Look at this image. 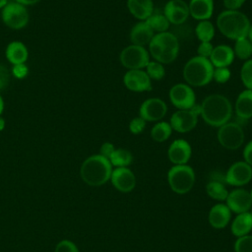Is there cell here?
<instances>
[{
	"mask_svg": "<svg viewBox=\"0 0 252 252\" xmlns=\"http://www.w3.org/2000/svg\"><path fill=\"white\" fill-rule=\"evenodd\" d=\"M200 114L204 122L213 127H220L229 122L232 116V105L222 94H210L200 105Z\"/></svg>",
	"mask_w": 252,
	"mask_h": 252,
	"instance_id": "cell-1",
	"label": "cell"
},
{
	"mask_svg": "<svg viewBox=\"0 0 252 252\" xmlns=\"http://www.w3.org/2000/svg\"><path fill=\"white\" fill-rule=\"evenodd\" d=\"M250 25L248 17L240 11L224 10L217 18L219 31L225 37L232 40L247 37Z\"/></svg>",
	"mask_w": 252,
	"mask_h": 252,
	"instance_id": "cell-2",
	"label": "cell"
},
{
	"mask_svg": "<svg viewBox=\"0 0 252 252\" xmlns=\"http://www.w3.org/2000/svg\"><path fill=\"white\" fill-rule=\"evenodd\" d=\"M112 165L108 158L101 155L89 157L81 166L82 179L91 186H100L106 183L111 176Z\"/></svg>",
	"mask_w": 252,
	"mask_h": 252,
	"instance_id": "cell-3",
	"label": "cell"
},
{
	"mask_svg": "<svg viewBox=\"0 0 252 252\" xmlns=\"http://www.w3.org/2000/svg\"><path fill=\"white\" fill-rule=\"evenodd\" d=\"M179 52V41L172 32L156 33L149 43V53L158 62L169 64L173 62Z\"/></svg>",
	"mask_w": 252,
	"mask_h": 252,
	"instance_id": "cell-4",
	"label": "cell"
},
{
	"mask_svg": "<svg viewBox=\"0 0 252 252\" xmlns=\"http://www.w3.org/2000/svg\"><path fill=\"white\" fill-rule=\"evenodd\" d=\"M214 66L208 58L194 56L183 67V78L191 87H204L213 80Z\"/></svg>",
	"mask_w": 252,
	"mask_h": 252,
	"instance_id": "cell-5",
	"label": "cell"
},
{
	"mask_svg": "<svg viewBox=\"0 0 252 252\" xmlns=\"http://www.w3.org/2000/svg\"><path fill=\"white\" fill-rule=\"evenodd\" d=\"M167 182L173 192L186 194L195 184V171L188 164L173 165L167 172Z\"/></svg>",
	"mask_w": 252,
	"mask_h": 252,
	"instance_id": "cell-6",
	"label": "cell"
},
{
	"mask_svg": "<svg viewBox=\"0 0 252 252\" xmlns=\"http://www.w3.org/2000/svg\"><path fill=\"white\" fill-rule=\"evenodd\" d=\"M119 60L128 70H143L151 61L149 51L143 46L134 44L126 46L120 52Z\"/></svg>",
	"mask_w": 252,
	"mask_h": 252,
	"instance_id": "cell-7",
	"label": "cell"
},
{
	"mask_svg": "<svg viewBox=\"0 0 252 252\" xmlns=\"http://www.w3.org/2000/svg\"><path fill=\"white\" fill-rule=\"evenodd\" d=\"M218 141L227 150H237L244 142V132L242 127L236 122H227L218 130Z\"/></svg>",
	"mask_w": 252,
	"mask_h": 252,
	"instance_id": "cell-8",
	"label": "cell"
},
{
	"mask_svg": "<svg viewBox=\"0 0 252 252\" xmlns=\"http://www.w3.org/2000/svg\"><path fill=\"white\" fill-rule=\"evenodd\" d=\"M200 114V105H195L190 109H177L169 120L172 130L178 133H187L192 131L197 123Z\"/></svg>",
	"mask_w": 252,
	"mask_h": 252,
	"instance_id": "cell-9",
	"label": "cell"
},
{
	"mask_svg": "<svg viewBox=\"0 0 252 252\" xmlns=\"http://www.w3.org/2000/svg\"><path fill=\"white\" fill-rule=\"evenodd\" d=\"M1 18L3 23L13 30H21L29 23V13L26 7L17 2L7 3L2 9Z\"/></svg>",
	"mask_w": 252,
	"mask_h": 252,
	"instance_id": "cell-10",
	"label": "cell"
},
{
	"mask_svg": "<svg viewBox=\"0 0 252 252\" xmlns=\"http://www.w3.org/2000/svg\"><path fill=\"white\" fill-rule=\"evenodd\" d=\"M169 99L177 109H190L196 105V95L191 86L183 83L171 87L168 93Z\"/></svg>",
	"mask_w": 252,
	"mask_h": 252,
	"instance_id": "cell-11",
	"label": "cell"
},
{
	"mask_svg": "<svg viewBox=\"0 0 252 252\" xmlns=\"http://www.w3.org/2000/svg\"><path fill=\"white\" fill-rule=\"evenodd\" d=\"M252 179V166L244 160L232 163L224 176V181L228 185L241 187Z\"/></svg>",
	"mask_w": 252,
	"mask_h": 252,
	"instance_id": "cell-12",
	"label": "cell"
},
{
	"mask_svg": "<svg viewBox=\"0 0 252 252\" xmlns=\"http://www.w3.org/2000/svg\"><path fill=\"white\" fill-rule=\"evenodd\" d=\"M166 103L158 97H151L143 101L140 106L139 114L146 121H159L166 114Z\"/></svg>",
	"mask_w": 252,
	"mask_h": 252,
	"instance_id": "cell-13",
	"label": "cell"
},
{
	"mask_svg": "<svg viewBox=\"0 0 252 252\" xmlns=\"http://www.w3.org/2000/svg\"><path fill=\"white\" fill-rule=\"evenodd\" d=\"M225 205L232 213H235L236 215L249 212L252 207L249 191L243 188H236L231 190L228 192V195L225 199Z\"/></svg>",
	"mask_w": 252,
	"mask_h": 252,
	"instance_id": "cell-14",
	"label": "cell"
},
{
	"mask_svg": "<svg viewBox=\"0 0 252 252\" xmlns=\"http://www.w3.org/2000/svg\"><path fill=\"white\" fill-rule=\"evenodd\" d=\"M152 80L144 70H128L124 77L125 87L132 92L142 93L152 89Z\"/></svg>",
	"mask_w": 252,
	"mask_h": 252,
	"instance_id": "cell-15",
	"label": "cell"
},
{
	"mask_svg": "<svg viewBox=\"0 0 252 252\" xmlns=\"http://www.w3.org/2000/svg\"><path fill=\"white\" fill-rule=\"evenodd\" d=\"M163 15L166 17L169 24L181 25L185 23L190 16L188 3L183 0H169L163 8Z\"/></svg>",
	"mask_w": 252,
	"mask_h": 252,
	"instance_id": "cell-16",
	"label": "cell"
},
{
	"mask_svg": "<svg viewBox=\"0 0 252 252\" xmlns=\"http://www.w3.org/2000/svg\"><path fill=\"white\" fill-rule=\"evenodd\" d=\"M110 181L115 189L120 192H131L136 186V177L128 167H115L112 169Z\"/></svg>",
	"mask_w": 252,
	"mask_h": 252,
	"instance_id": "cell-17",
	"label": "cell"
},
{
	"mask_svg": "<svg viewBox=\"0 0 252 252\" xmlns=\"http://www.w3.org/2000/svg\"><path fill=\"white\" fill-rule=\"evenodd\" d=\"M192 155V148L190 144L184 139H176L174 140L168 150L167 157L168 159L174 164H187Z\"/></svg>",
	"mask_w": 252,
	"mask_h": 252,
	"instance_id": "cell-18",
	"label": "cell"
},
{
	"mask_svg": "<svg viewBox=\"0 0 252 252\" xmlns=\"http://www.w3.org/2000/svg\"><path fill=\"white\" fill-rule=\"evenodd\" d=\"M209 222L210 224L217 229L224 228L231 219V211L229 208L222 203L214 205L209 212Z\"/></svg>",
	"mask_w": 252,
	"mask_h": 252,
	"instance_id": "cell-19",
	"label": "cell"
},
{
	"mask_svg": "<svg viewBox=\"0 0 252 252\" xmlns=\"http://www.w3.org/2000/svg\"><path fill=\"white\" fill-rule=\"evenodd\" d=\"M154 35V31L150 28L146 21H141L133 26L129 33V38L132 44L145 47L146 45H149Z\"/></svg>",
	"mask_w": 252,
	"mask_h": 252,
	"instance_id": "cell-20",
	"label": "cell"
},
{
	"mask_svg": "<svg viewBox=\"0 0 252 252\" xmlns=\"http://www.w3.org/2000/svg\"><path fill=\"white\" fill-rule=\"evenodd\" d=\"M233 49L225 44H220L214 47L213 52L209 58L214 68L228 67L234 60Z\"/></svg>",
	"mask_w": 252,
	"mask_h": 252,
	"instance_id": "cell-21",
	"label": "cell"
},
{
	"mask_svg": "<svg viewBox=\"0 0 252 252\" xmlns=\"http://www.w3.org/2000/svg\"><path fill=\"white\" fill-rule=\"evenodd\" d=\"M190 16L197 21L209 20L214 13V0H190L188 3Z\"/></svg>",
	"mask_w": 252,
	"mask_h": 252,
	"instance_id": "cell-22",
	"label": "cell"
},
{
	"mask_svg": "<svg viewBox=\"0 0 252 252\" xmlns=\"http://www.w3.org/2000/svg\"><path fill=\"white\" fill-rule=\"evenodd\" d=\"M127 8L132 16L146 21L154 13L153 0H127Z\"/></svg>",
	"mask_w": 252,
	"mask_h": 252,
	"instance_id": "cell-23",
	"label": "cell"
},
{
	"mask_svg": "<svg viewBox=\"0 0 252 252\" xmlns=\"http://www.w3.org/2000/svg\"><path fill=\"white\" fill-rule=\"evenodd\" d=\"M235 113L238 118L247 120L252 117V91H242L235 100Z\"/></svg>",
	"mask_w": 252,
	"mask_h": 252,
	"instance_id": "cell-24",
	"label": "cell"
},
{
	"mask_svg": "<svg viewBox=\"0 0 252 252\" xmlns=\"http://www.w3.org/2000/svg\"><path fill=\"white\" fill-rule=\"evenodd\" d=\"M231 233L236 237H241L249 234L252 230V215L250 212L236 215L230 226Z\"/></svg>",
	"mask_w": 252,
	"mask_h": 252,
	"instance_id": "cell-25",
	"label": "cell"
},
{
	"mask_svg": "<svg viewBox=\"0 0 252 252\" xmlns=\"http://www.w3.org/2000/svg\"><path fill=\"white\" fill-rule=\"evenodd\" d=\"M6 57L13 65L25 63L28 59L29 52L27 46L22 41H12L6 48Z\"/></svg>",
	"mask_w": 252,
	"mask_h": 252,
	"instance_id": "cell-26",
	"label": "cell"
},
{
	"mask_svg": "<svg viewBox=\"0 0 252 252\" xmlns=\"http://www.w3.org/2000/svg\"><path fill=\"white\" fill-rule=\"evenodd\" d=\"M109 161L115 167H128L133 161V156L126 149H115L109 158Z\"/></svg>",
	"mask_w": 252,
	"mask_h": 252,
	"instance_id": "cell-27",
	"label": "cell"
},
{
	"mask_svg": "<svg viewBox=\"0 0 252 252\" xmlns=\"http://www.w3.org/2000/svg\"><path fill=\"white\" fill-rule=\"evenodd\" d=\"M172 131L173 130L169 122H166V121L157 122L151 130V137L154 141L161 143L166 141L170 137Z\"/></svg>",
	"mask_w": 252,
	"mask_h": 252,
	"instance_id": "cell-28",
	"label": "cell"
},
{
	"mask_svg": "<svg viewBox=\"0 0 252 252\" xmlns=\"http://www.w3.org/2000/svg\"><path fill=\"white\" fill-rule=\"evenodd\" d=\"M206 192L209 197L217 201H225L228 191L224 184L219 180H212L206 185Z\"/></svg>",
	"mask_w": 252,
	"mask_h": 252,
	"instance_id": "cell-29",
	"label": "cell"
},
{
	"mask_svg": "<svg viewBox=\"0 0 252 252\" xmlns=\"http://www.w3.org/2000/svg\"><path fill=\"white\" fill-rule=\"evenodd\" d=\"M195 33L200 42H211L215 35V27L209 21H200L195 28Z\"/></svg>",
	"mask_w": 252,
	"mask_h": 252,
	"instance_id": "cell-30",
	"label": "cell"
},
{
	"mask_svg": "<svg viewBox=\"0 0 252 252\" xmlns=\"http://www.w3.org/2000/svg\"><path fill=\"white\" fill-rule=\"evenodd\" d=\"M146 23L154 31V32H167L169 28V22L166 17L161 13H153L147 20Z\"/></svg>",
	"mask_w": 252,
	"mask_h": 252,
	"instance_id": "cell-31",
	"label": "cell"
},
{
	"mask_svg": "<svg viewBox=\"0 0 252 252\" xmlns=\"http://www.w3.org/2000/svg\"><path fill=\"white\" fill-rule=\"evenodd\" d=\"M251 45H252V43L247 37H243V38L235 40L234 47L232 48L234 55L244 61L250 59L252 56Z\"/></svg>",
	"mask_w": 252,
	"mask_h": 252,
	"instance_id": "cell-32",
	"label": "cell"
},
{
	"mask_svg": "<svg viewBox=\"0 0 252 252\" xmlns=\"http://www.w3.org/2000/svg\"><path fill=\"white\" fill-rule=\"evenodd\" d=\"M146 73L148 74L151 80L159 81L164 77L165 69L163 67V64L154 60L150 61L146 66Z\"/></svg>",
	"mask_w": 252,
	"mask_h": 252,
	"instance_id": "cell-33",
	"label": "cell"
},
{
	"mask_svg": "<svg viewBox=\"0 0 252 252\" xmlns=\"http://www.w3.org/2000/svg\"><path fill=\"white\" fill-rule=\"evenodd\" d=\"M240 79L247 90L252 91V59L244 62L240 69Z\"/></svg>",
	"mask_w": 252,
	"mask_h": 252,
	"instance_id": "cell-34",
	"label": "cell"
},
{
	"mask_svg": "<svg viewBox=\"0 0 252 252\" xmlns=\"http://www.w3.org/2000/svg\"><path fill=\"white\" fill-rule=\"evenodd\" d=\"M235 252H252V235L247 234L237 237L234 242Z\"/></svg>",
	"mask_w": 252,
	"mask_h": 252,
	"instance_id": "cell-35",
	"label": "cell"
},
{
	"mask_svg": "<svg viewBox=\"0 0 252 252\" xmlns=\"http://www.w3.org/2000/svg\"><path fill=\"white\" fill-rule=\"evenodd\" d=\"M230 70L227 67H220L214 69L213 80L219 84H224L230 79Z\"/></svg>",
	"mask_w": 252,
	"mask_h": 252,
	"instance_id": "cell-36",
	"label": "cell"
},
{
	"mask_svg": "<svg viewBox=\"0 0 252 252\" xmlns=\"http://www.w3.org/2000/svg\"><path fill=\"white\" fill-rule=\"evenodd\" d=\"M146 123L147 121L143 119L141 116L135 117L129 123V130L132 134L138 135L144 131V129L146 128Z\"/></svg>",
	"mask_w": 252,
	"mask_h": 252,
	"instance_id": "cell-37",
	"label": "cell"
},
{
	"mask_svg": "<svg viewBox=\"0 0 252 252\" xmlns=\"http://www.w3.org/2000/svg\"><path fill=\"white\" fill-rule=\"evenodd\" d=\"M54 252H79V250L72 241L62 240L56 245Z\"/></svg>",
	"mask_w": 252,
	"mask_h": 252,
	"instance_id": "cell-38",
	"label": "cell"
},
{
	"mask_svg": "<svg viewBox=\"0 0 252 252\" xmlns=\"http://www.w3.org/2000/svg\"><path fill=\"white\" fill-rule=\"evenodd\" d=\"M213 49L214 46L211 42H200L197 48V55L209 59L213 52Z\"/></svg>",
	"mask_w": 252,
	"mask_h": 252,
	"instance_id": "cell-39",
	"label": "cell"
},
{
	"mask_svg": "<svg viewBox=\"0 0 252 252\" xmlns=\"http://www.w3.org/2000/svg\"><path fill=\"white\" fill-rule=\"evenodd\" d=\"M10 80H11L10 71L5 65L0 64V91L5 89L9 85Z\"/></svg>",
	"mask_w": 252,
	"mask_h": 252,
	"instance_id": "cell-40",
	"label": "cell"
},
{
	"mask_svg": "<svg viewBox=\"0 0 252 252\" xmlns=\"http://www.w3.org/2000/svg\"><path fill=\"white\" fill-rule=\"evenodd\" d=\"M12 74L14 77L17 79H24L28 76L29 74V68L25 63L22 64H16L12 68Z\"/></svg>",
	"mask_w": 252,
	"mask_h": 252,
	"instance_id": "cell-41",
	"label": "cell"
},
{
	"mask_svg": "<svg viewBox=\"0 0 252 252\" xmlns=\"http://www.w3.org/2000/svg\"><path fill=\"white\" fill-rule=\"evenodd\" d=\"M245 1L246 0H223V6L225 10L238 11V9L243 6Z\"/></svg>",
	"mask_w": 252,
	"mask_h": 252,
	"instance_id": "cell-42",
	"label": "cell"
},
{
	"mask_svg": "<svg viewBox=\"0 0 252 252\" xmlns=\"http://www.w3.org/2000/svg\"><path fill=\"white\" fill-rule=\"evenodd\" d=\"M115 148H114V145L112 143H109V142H105L101 145L100 147V150H99V155H101L102 157L106 158L109 159L110 156L112 155V153L114 152Z\"/></svg>",
	"mask_w": 252,
	"mask_h": 252,
	"instance_id": "cell-43",
	"label": "cell"
},
{
	"mask_svg": "<svg viewBox=\"0 0 252 252\" xmlns=\"http://www.w3.org/2000/svg\"><path fill=\"white\" fill-rule=\"evenodd\" d=\"M243 158L244 161L252 166V140L244 147L243 150Z\"/></svg>",
	"mask_w": 252,
	"mask_h": 252,
	"instance_id": "cell-44",
	"label": "cell"
},
{
	"mask_svg": "<svg viewBox=\"0 0 252 252\" xmlns=\"http://www.w3.org/2000/svg\"><path fill=\"white\" fill-rule=\"evenodd\" d=\"M17 3H20L24 6L26 5H33V4H36L37 2H39L40 0H15Z\"/></svg>",
	"mask_w": 252,
	"mask_h": 252,
	"instance_id": "cell-45",
	"label": "cell"
},
{
	"mask_svg": "<svg viewBox=\"0 0 252 252\" xmlns=\"http://www.w3.org/2000/svg\"><path fill=\"white\" fill-rule=\"evenodd\" d=\"M3 110H4V100H3L2 96L0 95V116H1V114L3 112Z\"/></svg>",
	"mask_w": 252,
	"mask_h": 252,
	"instance_id": "cell-46",
	"label": "cell"
},
{
	"mask_svg": "<svg viewBox=\"0 0 252 252\" xmlns=\"http://www.w3.org/2000/svg\"><path fill=\"white\" fill-rule=\"evenodd\" d=\"M5 128V120L0 116V131L4 130Z\"/></svg>",
	"mask_w": 252,
	"mask_h": 252,
	"instance_id": "cell-47",
	"label": "cell"
},
{
	"mask_svg": "<svg viewBox=\"0 0 252 252\" xmlns=\"http://www.w3.org/2000/svg\"><path fill=\"white\" fill-rule=\"evenodd\" d=\"M247 38L252 42V24L250 25V29H249V32H248V35H247Z\"/></svg>",
	"mask_w": 252,
	"mask_h": 252,
	"instance_id": "cell-48",
	"label": "cell"
},
{
	"mask_svg": "<svg viewBox=\"0 0 252 252\" xmlns=\"http://www.w3.org/2000/svg\"><path fill=\"white\" fill-rule=\"evenodd\" d=\"M8 3V0H0V9L4 8Z\"/></svg>",
	"mask_w": 252,
	"mask_h": 252,
	"instance_id": "cell-49",
	"label": "cell"
},
{
	"mask_svg": "<svg viewBox=\"0 0 252 252\" xmlns=\"http://www.w3.org/2000/svg\"><path fill=\"white\" fill-rule=\"evenodd\" d=\"M249 193H250V198H251V202H252V188H251V190L249 191Z\"/></svg>",
	"mask_w": 252,
	"mask_h": 252,
	"instance_id": "cell-50",
	"label": "cell"
},
{
	"mask_svg": "<svg viewBox=\"0 0 252 252\" xmlns=\"http://www.w3.org/2000/svg\"><path fill=\"white\" fill-rule=\"evenodd\" d=\"M249 212H250V214H251V215H252V207H251V209H250V210H249Z\"/></svg>",
	"mask_w": 252,
	"mask_h": 252,
	"instance_id": "cell-51",
	"label": "cell"
},
{
	"mask_svg": "<svg viewBox=\"0 0 252 252\" xmlns=\"http://www.w3.org/2000/svg\"><path fill=\"white\" fill-rule=\"evenodd\" d=\"M252 43V42H251ZM251 54H252V45H251Z\"/></svg>",
	"mask_w": 252,
	"mask_h": 252,
	"instance_id": "cell-52",
	"label": "cell"
}]
</instances>
